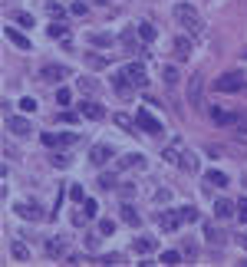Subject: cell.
Here are the masks:
<instances>
[{"instance_id": "obj_52", "label": "cell", "mask_w": 247, "mask_h": 267, "mask_svg": "<svg viewBox=\"0 0 247 267\" xmlns=\"http://www.w3.org/2000/svg\"><path fill=\"white\" fill-rule=\"evenodd\" d=\"M168 198H172V191H165V188H162V191H158V195H155V201H158V204H165V201H168Z\"/></svg>"}, {"instance_id": "obj_39", "label": "cell", "mask_w": 247, "mask_h": 267, "mask_svg": "<svg viewBox=\"0 0 247 267\" xmlns=\"http://www.w3.org/2000/svg\"><path fill=\"white\" fill-rule=\"evenodd\" d=\"M182 214H184V224L198 221V208H192V204H188V208H182Z\"/></svg>"}, {"instance_id": "obj_28", "label": "cell", "mask_w": 247, "mask_h": 267, "mask_svg": "<svg viewBox=\"0 0 247 267\" xmlns=\"http://www.w3.org/2000/svg\"><path fill=\"white\" fill-rule=\"evenodd\" d=\"M50 165H53V168H66V165H70V155H66V152H53V155H50Z\"/></svg>"}, {"instance_id": "obj_9", "label": "cell", "mask_w": 247, "mask_h": 267, "mask_svg": "<svg viewBox=\"0 0 247 267\" xmlns=\"http://www.w3.org/2000/svg\"><path fill=\"white\" fill-rule=\"evenodd\" d=\"M201 86H204V76H201V73H194L192 83H188V102H192L194 109H201Z\"/></svg>"}, {"instance_id": "obj_22", "label": "cell", "mask_w": 247, "mask_h": 267, "mask_svg": "<svg viewBox=\"0 0 247 267\" xmlns=\"http://www.w3.org/2000/svg\"><path fill=\"white\" fill-rule=\"evenodd\" d=\"M132 247H136V254H152L155 247H158V241H155V237H138Z\"/></svg>"}, {"instance_id": "obj_7", "label": "cell", "mask_w": 247, "mask_h": 267, "mask_svg": "<svg viewBox=\"0 0 247 267\" xmlns=\"http://www.w3.org/2000/svg\"><path fill=\"white\" fill-rule=\"evenodd\" d=\"M175 165L182 168V172L194 175V172H198V155H194V152H188V149H182V152H178V158H175Z\"/></svg>"}, {"instance_id": "obj_14", "label": "cell", "mask_w": 247, "mask_h": 267, "mask_svg": "<svg viewBox=\"0 0 247 267\" xmlns=\"http://www.w3.org/2000/svg\"><path fill=\"white\" fill-rule=\"evenodd\" d=\"M211 119H214L218 126H234V122H238V112H228V109H221V106H214Z\"/></svg>"}, {"instance_id": "obj_33", "label": "cell", "mask_w": 247, "mask_h": 267, "mask_svg": "<svg viewBox=\"0 0 247 267\" xmlns=\"http://www.w3.org/2000/svg\"><path fill=\"white\" fill-rule=\"evenodd\" d=\"M184 260V254H178V251H165L162 254V264H182Z\"/></svg>"}, {"instance_id": "obj_49", "label": "cell", "mask_w": 247, "mask_h": 267, "mask_svg": "<svg viewBox=\"0 0 247 267\" xmlns=\"http://www.w3.org/2000/svg\"><path fill=\"white\" fill-rule=\"evenodd\" d=\"M99 185H102V188H116V175H102Z\"/></svg>"}, {"instance_id": "obj_41", "label": "cell", "mask_w": 247, "mask_h": 267, "mask_svg": "<svg viewBox=\"0 0 247 267\" xmlns=\"http://www.w3.org/2000/svg\"><path fill=\"white\" fill-rule=\"evenodd\" d=\"M56 102H60V106H70V102H72V93H70V89H60V93H56Z\"/></svg>"}, {"instance_id": "obj_24", "label": "cell", "mask_w": 247, "mask_h": 267, "mask_svg": "<svg viewBox=\"0 0 247 267\" xmlns=\"http://www.w3.org/2000/svg\"><path fill=\"white\" fill-rule=\"evenodd\" d=\"M119 168H145V158L142 155H126V158H119Z\"/></svg>"}, {"instance_id": "obj_32", "label": "cell", "mask_w": 247, "mask_h": 267, "mask_svg": "<svg viewBox=\"0 0 247 267\" xmlns=\"http://www.w3.org/2000/svg\"><path fill=\"white\" fill-rule=\"evenodd\" d=\"M162 79H165L168 86H175V83H178V70H175V66H165V70H162Z\"/></svg>"}, {"instance_id": "obj_38", "label": "cell", "mask_w": 247, "mask_h": 267, "mask_svg": "<svg viewBox=\"0 0 247 267\" xmlns=\"http://www.w3.org/2000/svg\"><path fill=\"white\" fill-rule=\"evenodd\" d=\"M122 260H126V254H102L99 264H122Z\"/></svg>"}, {"instance_id": "obj_48", "label": "cell", "mask_w": 247, "mask_h": 267, "mask_svg": "<svg viewBox=\"0 0 247 267\" xmlns=\"http://www.w3.org/2000/svg\"><path fill=\"white\" fill-rule=\"evenodd\" d=\"M72 14H76V17H82V14H86V4H82V0H72Z\"/></svg>"}, {"instance_id": "obj_8", "label": "cell", "mask_w": 247, "mask_h": 267, "mask_svg": "<svg viewBox=\"0 0 247 267\" xmlns=\"http://www.w3.org/2000/svg\"><path fill=\"white\" fill-rule=\"evenodd\" d=\"M126 76L132 79V86H136V89H142L145 83H148V73H145L142 63H128V66H126Z\"/></svg>"}, {"instance_id": "obj_2", "label": "cell", "mask_w": 247, "mask_h": 267, "mask_svg": "<svg viewBox=\"0 0 247 267\" xmlns=\"http://www.w3.org/2000/svg\"><path fill=\"white\" fill-rule=\"evenodd\" d=\"M76 142H80L76 132H43V145L46 149H70Z\"/></svg>"}, {"instance_id": "obj_40", "label": "cell", "mask_w": 247, "mask_h": 267, "mask_svg": "<svg viewBox=\"0 0 247 267\" xmlns=\"http://www.w3.org/2000/svg\"><path fill=\"white\" fill-rule=\"evenodd\" d=\"M14 257H16V260H26V257H30V251H26L24 244L16 241V244H14Z\"/></svg>"}, {"instance_id": "obj_15", "label": "cell", "mask_w": 247, "mask_h": 267, "mask_svg": "<svg viewBox=\"0 0 247 267\" xmlns=\"http://www.w3.org/2000/svg\"><path fill=\"white\" fill-rule=\"evenodd\" d=\"M234 211H238V204H234L231 198H218V201H214V214H218L221 221H224V218H231Z\"/></svg>"}, {"instance_id": "obj_18", "label": "cell", "mask_w": 247, "mask_h": 267, "mask_svg": "<svg viewBox=\"0 0 247 267\" xmlns=\"http://www.w3.org/2000/svg\"><path fill=\"white\" fill-rule=\"evenodd\" d=\"M109 158H112L109 145H96V149L89 152V162H92V165H102V162H109Z\"/></svg>"}, {"instance_id": "obj_34", "label": "cell", "mask_w": 247, "mask_h": 267, "mask_svg": "<svg viewBox=\"0 0 247 267\" xmlns=\"http://www.w3.org/2000/svg\"><path fill=\"white\" fill-rule=\"evenodd\" d=\"M194 257H198V244L188 237V241H184V260H194Z\"/></svg>"}, {"instance_id": "obj_20", "label": "cell", "mask_w": 247, "mask_h": 267, "mask_svg": "<svg viewBox=\"0 0 247 267\" xmlns=\"http://www.w3.org/2000/svg\"><path fill=\"white\" fill-rule=\"evenodd\" d=\"M7 40L14 43V47H20V50H30V40H26L20 30H14V27H7Z\"/></svg>"}, {"instance_id": "obj_12", "label": "cell", "mask_w": 247, "mask_h": 267, "mask_svg": "<svg viewBox=\"0 0 247 267\" xmlns=\"http://www.w3.org/2000/svg\"><path fill=\"white\" fill-rule=\"evenodd\" d=\"M7 129H10V132H14V135H20V139L33 132L30 119H24V116H10V119H7Z\"/></svg>"}, {"instance_id": "obj_26", "label": "cell", "mask_w": 247, "mask_h": 267, "mask_svg": "<svg viewBox=\"0 0 247 267\" xmlns=\"http://www.w3.org/2000/svg\"><path fill=\"white\" fill-rule=\"evenodd\" d=\"M234 132H238V139L247 142V112H238V122H234Z\"/></svg>"}, {"instance_id": "obj_25", "label": "cell", "mask_w": 247, "mask_h": 267, "mask_svg": "<svg viewBox=\"0 0 247 267\" xmlns=\"http://www.w3.org/2000/svg\"><path fill=\"white\" fill-rule=\"evenodd\" d=\"M204 237H208L211 244H224V231L214 228V224H204Z\"/></svg>"}, {"instance_id": "obj_30", "label": "cell", "mask_w": 247, "mask_h": 267, "mask_svg": "<svg viewBox=\"0 0 247 267\" xmlns=\"http://www.w3.org/2000/svg\"><path fill=\"white\" fill-rule=\"evenodd\" d=\"M86 63L92 66V70H102V66H109V60H106V56H96V53H89V56H86Z\"/></svg>"}, {"instance_id": "obj_1", "label": "cell", "mask_w": 247, "mask_h": 267, "mask_svg": "<svg viewBox=\"0 0 247 267\" xmlns=\"http://www.w3.org/2000/svg\"><path fill=\"white\" fill-rule=\"evenodd\" d=\"M175 20L188 30V37H201L204 33V20L198 17V10L192 4H175Z\"/></svg>"}, {"instance_id": "obj_13", "label": "cell", "mask_w": 247, "mask_h": 267, "mask_svg": "<svg viewBox=\"0 0 247 267\" xmlns=\"http://www.w3.org/2000/svg\"><path fill=\"white\" fill-rule=\"evenodd\" d=\"M80 112L86 119H92V122H99V119H106V109L99 106V102H92V99H86V102H80Z\"/></svg>"}, {"instance_id": "obj_50", "label": "cell", "mask_w": 247, "mask_h": 267, "mask_svg": "<svg viewBox=\"0 0 247 267\" xmlns=\"http://www.w3.org/2000/svg\"><path fill=\"white\" fill-rule=\"evenodd\" d=\"M16 24H20V27H33V17L30 14H16Z\"/></svg>"}, {"instance_id": "obj_46", "label": "cell", "mask_w": 247, "mask_h": 267, "mask_svg": "<svg viewBox=\"0 0 247 267\" xmlns=\"http://www.w3.org/2000/svg\"><path fill=\"white\" fill-rule=\"evenodd\" d=\"M238 218L247 224V198H240V201H238Z\"/></svg>"}, {"instance_id": "obj_5", "label": "cell", "mask_w": 247, "mask_h": 267, "mask_svg": "<svg viewBox=\"0 0 247 267\" xmlns=\"http://www.w3.org/2000/svg\"><path fill=\"white\" fill-rule=\"evenodd\" d=\"M16 214H20V218L24 221H40L43 218V208L36 201H16V208H14Z\"/></svg>"}, {"instance_id": "obj_29", "label": "cell", "mask_w": 247, "mask_h": 267, "mask_svg": "<svg viewBox=\"0 0 247 267\" xmlns=\"http://www.w3.org/2000/svg\"><path fill=\"white\" fill-rule=\"evenodd\" d=\"M122 47H126V50H132V53H138V43H136V33H132V30H126V33H122Z\"/></svg>"}, {"instance_id": "obj_3", "label": "cell", "mask_w": 247, "mask_h": 267, "mask_svg": "<svg viewBox=\"0 0 247 267\" xmlns=\"http://www.w3.org/2000/svg\"><path fill=\"white\" fill-rule=\"evenodd\" d=\"M214 89H218V93H240V89H244V76H240L238 70L224 73V76H218Z\"/></svg>"}, {"instance_id": "obj_4", "label": "cell", "mask_w": 247, "mask_h": 267, "mask_svg": "<svg viewBox=\"0 0 247 267\" xmlns=\"http://www.w3.org/2000/svg\"><path fill=\"white\" fill-rule=\"evenodd\" d=\"M136 122H138V129H142L145 135H162V122H158V119H155V116H152L148 109H138Z\"/></svg>"}, {"instance_id": "obj_51", "label": "cell", "mask_w": 247, "mask_h": 267, "mask_svg": "<svg viewBox=\"0 0 247 267\" xmlns=\"http://www.w3.org/2000/svg\"><path fill=\"white\" fill-rule=\"evenodd\" d=\"M116 122H119V126H122V129H132V119H128V116H126V112H119V116H116Z\"/></svg>"}, {"instance_id": "obj_17", "label": "cell", "mask_w": 247, "mask_h": 267, "mask_svg": "<svg viewBox=\"0 0 247 267\" xmlns=\"http://www.w3.org/2000/svg\"><path fill=\"white\" fill-rule=\"evenodd\" d=\"M122 221H126L128 228H138V224H142V218H138V211H136V208H132V204H128V201H122Z\"/></svg>"}, {"instance_id": "obj_23", "label": "cell", "mask_w": 247, "mask_h": 267, "mask_svg": "<svg viewBox=\"0 0 247 267\" xmlns=\"http://www.w3.org/2000/svg\"><path fill=\"white\" fill-rule=\"evenodd\" d=\"M138 37H142L145 43H152V40L158 37V30H155V24H148V20H145V24H138Z\"/></svg>"}, {"instance_id": "obj_43", "label": "cell", "mask_w": 247, "mask_h": 267, "mask_svg": "<svg viewBox=\"0 0 247 267\" xmlns=\"http://www.w3.org/2000/svg\"><path fill=\"white\" fill-rule=\"evenodd\" d=\"M46 33H50V37H63V33H66V27L60 24V20H56L53 27H46Z\"/></svg>"}, {"instance_id": "obj_47", "label": "cell", "mask_w": 247, "mask_h": 267, "mask_svg": "<svg viewBox=\"0 0 247 267\" xmlns=\"http://www.w3.org/2000/svg\"><path fill=\"white\" fill-rule=\"evenodd\" d=\"M70 198H72V201H86V198H82V185H72V188H70Z\"/></svg>"}, {"instance_id": "obj_21", "label": "cell", "mask_w": 247, "mask_h": 267, "mask_svg": "<svg viewBox=\"0 0 247 267\" xmlns=\"http://www.w3.org/2000/svg\"><path fill=\"white\" fill-rule=\"evenodd\" d=\"M204 181H211V185H218V188H228V175L218 172V168H208V172H204Z\"/></svg>"}, {"instance_id": "obj_37", "label": "cell", "mask_w": 247, "mask_h": 267, "mask_svg": "<svg viewBox=\"0 0 247 267\" xmlns=\"http://www.w3.org/2000/svg\"><path fill=\"white\" fill-rule=\"evenodd\" d=\"M46 14L56 17V20H63V7H60V4H53V0H46Z\"/></svg>"}, {"instance_id": "obj_54", "label": "cell", "mask_w": 247, "mask_h": 267, "mask_svg": "<svg viewBox=\"0 0 247 267\" xmlns=\"http://www.w3.org/2000/svg\"><path fill=\"white\" fill-rule=\"evenodd\" d=\"M96 4H109V0H96Z\"/></svg>"}, {"instance_id": "obj_19", "label": "cell", "mask_w": 247, "mask_h": 267, "mask_svg": "<svg viewBox=\"0 0 247 267\" xmlns=\"http://www.w3.org/2000/svg\"><path fill=\"white\" fill-rule=\"evenodd\" d=\"M63 251H66L63 237H50L46 241V257H63Z\"/></svg>"}, {"instance_id": "obj_6", "label": "cell", "mask_w": 247, "mask_h": 267, "mask_svg": "<svg viewBox=\"0 0 247 267\" xmlns=\"http://www.w3.org/2000/svg\"><path fill=\"white\" fill-rule=\"evenodd\" d=\"M66 76H70V70H66V66H60V63H50V66H43V70H40L43 83H63Z\"/></svg>"}, {"instance_id": "obj_45", "label": "cell", "mask_w": 247, "mask_h": 267, "mask_svg": "<svg viewBox=\"0 0 247 267\" xmlns=\"http://www.w3.org/2000/svg\"><path fill=\"white\" fill-rule=\"evenodd\" d=\"M80 116H82V112H63V116H60V122H72V126H76V122H80Z\"/></svg>"}, {"instance_id": "obj_36", "label": "cell", "mask_w": 247, "mask_h": 267, "mask_svg": "<svg viewBox=\"0 0 247 267\" xmlns=\"http://www.w3.org/2000/svg\"><path fill=\"white\" fill-rule=\"evenodd\" d=\"M99 234H106V237H109V234H116V221L102 218V221H99Z\"/></svg>"}, {"instance_id": "obj_44", "label": "cell", "mask_w": 247, "mask_h": 267, "mask_svg": "<svg viewBox=\"0 0 247 267\" xmlns=\"http://www.w3.org/2000/svg\"><path fill=\"white\" fill-rule=\"evenodd\" d=\"M20 109H24V112H33V109H36V99L24 96V99H20Z\"/></svg>"}, {"instance_id": "obj_27", "label": "cell", "mask_w": 247, "mask_h": 267, "mask_svg": "<svg viewBox=\"0 0 247 267\" xmlns=\"http://www.w3.org/2000/svg\"><path fill=\"white\" fill-rule=\"evenodd\" d=\"M76 86H80V93L92 96V93H96V89H99V83H96V79H89V76H82L80 83H76Z\"/></svg>"}, {"instance_id": "obj_31", "label": "cell", "mask_w": 247, "mask_h": 267, "mask_svg": "<svg viewBox=\"0 0 247 267\" xmlns=\"http://www.w3.org/2000/svg\"><path fill=\"white\" fill-rule=\"evenodd\" d=\"M96 211H99V201L86 198V201H82V214H86V218H96Z\"/></svg>"}, {"instance_id": "obj_10", "label": "cell", "mask_w": 247, "mask_h": 267, "mask_svg": "<svg viewBox=\"0 0 247 267\" xmlns=\"http://www.w3.org/2000/svg\"><path fill=\"white\" fill-rule=\"evenodd\" d=\"M158 224H162V231H178L184 224V214L182 211H162Z\"/></svg>"}, {"instance_id": "obj_16", "label": "cell", "mask_w": 247, "mask_h": 267, "mask_svg": "<svg viewBox=\"0 0 247 267\" xmlns=\"http://www.w3.org/2000/svg\"><path fill=\"white\" fill-rule=\"evenodd\" d=\"M175 56L178 60H188V56H192V37H175Z\"/></svg>"}, {"instance_id": "obj_53", "label": "cell", "mask_w": 247, "mask_h": 267, "mask_svg": "<svg viewBox=\"0 0 247 267\" xmlns=\"http://www.w3.org/2000/svg\"><path fill=\"white\" fill-rule=\"evenodd\" d=\"M238 244H240V247L247 251V231H238Z\"/></svg>"}, {"instance_id": "obj_55", "label": "cell", "mask_w": 247, "mask_h": 267, "mask_svg": "<svg viewBox=\"0 0 247 267\" xmlns=\"http://www.w3.org/2000/svg\"><path fill=\"white\" fill-rule=\"evenodd\" d=\"M244 60H247V50H244Z\"/></svg>"}, {"instance_id": "obj_42", "label": "cell", "mask_w": 247, "mask_h": 267, "mask_svg": "<svg viewBox=\"0 0 247 267\" xmlns=\"http://www.w3.org/2000/svg\"><path fill=\"white\" fill-rule=\"evenodd\" d=\"M119 195H122V201H128V198L136 195V185H119Z\"/></svg>"}, {"instance_id": "obj_11", "label": "cell", "mask_w": 247, "mask_h": 267, "mask_svg": "<svg viewBox=\"0 0 247 267\" xmlns=\"http://www.w3.org/2000/svg\"><path fill=\"white\" fill-rule=\"evenodd\" d=\"M112 86H116V93L122 96V99H132V93H136V86H132V79L126 76V70L116 73V79H112Z\"/></svg>"}, {"instance_id": "obj_35", "label": "cell", "mask_w": 247, "mask_h": 267, "mask_svg": "<svg viewBox=\"0 0 247 267\" xmlns=\"http://www.w3.org/2000/svg\"><path fill=\"white\" fill-rule=\"evenodd\" d=\"M89 40H92V47H109V43H112V37H109V33H92Z\"/></svg>"}]
</instances>
